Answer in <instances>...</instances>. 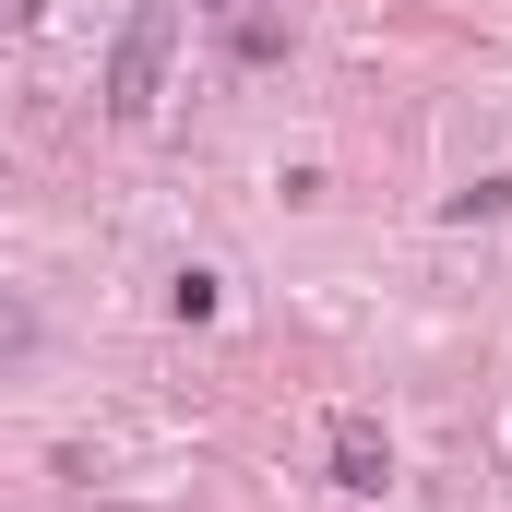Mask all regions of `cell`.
<instances>
[{
  "label": "cell",
  "instance_id": "6da1fadb",
  "mask_svg": "<svg viewBox=\"0 0 512 512\" xmlns=\"http://www.w3.org/2000/svg\"><path fill=\"white\" fill-rule=\"evenodd\" d=\"M155 60H167V0H143L131 36H120V72H108V108H120V120L155 108Z\"/></svg>",
  "mask_w": 512,
  "mask_h": 512
},
{
  "label": "cell",
  "instance_id": "7a4b0ae2",
  "mask_svg": "<svg viewBox=\"0 0 512 512\" xmlns=\"http://www.w3.org/2000/svg\"><path fill=\"white\" fill-rule=\"evenodd\" d=\"M382 441H370V417H346V429H334V477H346V489H382Z\"/></svg>",
  "mask_w": 512,
  "mask_h": 512
}]
</instances>
